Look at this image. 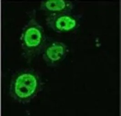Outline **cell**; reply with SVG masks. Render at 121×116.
Masks as SVG:
<instances>
[{"mask_svg":"<svg viewBox=\"0 0 121 116\" xmlns=\"http://www.w3.org/2000/svg\"><path fill=\"white\" fill-rule=\"evenodd\" d=\"M45 83L33 68L19 69L12 75L8 94L15 102L28 104L43 91Z\"/></svg>","mask_w":121,"mask_h":116,"instance_id":"6da1fadb","label":"cell"},{"mask_svg":"<svg viewBox=\"0 0 121 116\" xmlns=\"http://www.w3.org/2000/svg\"><path fill=\"white\" fill-rule=\"evenodd\" d=\"M82 19V14L72 12L47 16L46 21L49 29L62 33L75 31L80 26Z\"/></svg>","mask_w":121,"mask_h":116,"instance_id":"3957f363","label":"cell"},{"mask_svg":"<svg viewBox=\"0 0 121 116\" xmlns=\"http://www.w3.org/2000/svg\"><path fill=\"white\" fill-rule=\"evenodd\" d=\"M29 17L22 28L20 38L22 55L28 63L42 54L48 43L44 28L36 19V11L26 12Z\"/></svg>","mask_w":121,"mask_h":116,"instance_id":"7a4b0ae2","label":"cell"},{"mask_svg":"<svg viewBox=\"0 0 121 116\" xmlns=\"http://www.w3.org/2000/svg\"><path fill=\"white\" fill-rule=\"evenodd\" d=\"M68 52V47L65 43L54 41L48 42L42 55L48 66L57 67L66 59Z\"/></svg>","mask_w":121,"mask_h":116,"instance_id":"277c9868","label":"cell"},{"mask_svg":"<svg viewBox=\"0 0 121 116\" xmlns=\"http://www.w3.org/2000/svg\"><path fill=\"white\" fill-rule=\"evenodd\" d=\"M75 8V3L71 1L56 0L42 1L40 9L47 16L64 12H72Z\"/></svg>","mask_w":121,"mask_h":116,"instance_id":"5b68a950","label":"cell"}]
</instances>
